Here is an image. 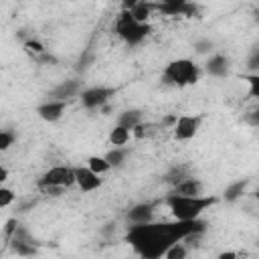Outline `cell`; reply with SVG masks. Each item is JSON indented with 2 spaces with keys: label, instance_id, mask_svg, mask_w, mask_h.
Instances as JSON below:
<instances>
[{
  "label": "cell",
  "instance_id": "obj_9",
  "mask_svg": "<svg viewBox=\"0 0 259 259\" xmlns=\"http://www.w3.org/2000/svg\"><path fill=\"white\" fill-rule=\"evenodd\" d=\"M65 107H67L65 99H51V101L38 105V107H36V113H38L40 119H45V121L51 123V121H57V119L63 117Z\"/></svg>",
  "mask_w": 259,
  "mask_h": 259
},
{
  "label": "cell",
  "instance_id": "obj_26",
  "mask_svg": "<svg viewBox=\"0 0 259 259\" xmlns=\"http://www.w3.org/2000/svg\"><path fill=\"white\" fill-rule=\"evenodd\" d=\"M194 47H196V53H208V51H212V42L206 40V38L204 40H198Z\"/></svg>",
  "mask_w": 259,
  "mask_h": 259
},
{
  "label": "cell",
  "instance_id": "obj_17",
  "mask_svg": "<svg viewBox=\"0 0 259 259\" xmlns=\"http://www.w3.org/2000/svg\"><path fill=\"white\" fill-rule=\"evenodd\" d=\"M130 14H132V18H134L136 22H148V18H150V4H148L146 0H140V2L130 10Z\"/></svg>",
  "mask_w": 259,
  "mask_h": 259
},
{
  "label": "cell",
  "instance_id": "obj_30",
  "mask_svg": "<svg viewBox=\"0 0 259 259\" xmlns=\"http://www.w3.org/2000/svg\"><path fill=\"white\" fill-rule=\"evenodd\" d=\"M219 257H221V259H233V257H237V253H231V251H229V253H221Z\"/></svg>",
  "mask_w": 259,
  "mask_h": 259
},
{
  "label": "cell",
  "instance_id": "obj_14",
  "mask_svg": "<svg viewBox=\"0 0 259 259\" xmlns=\"http://www.w3.org/2000/svg\"><path fill=\"white\" fill-rule=\"evenodd\" d=\"M130 138H132V130H127V127H123V125H115L111 132H109V142H111V146H125L127 142H130Z\"/></svg>",
  "mask_w": 259,
  "mask_h": 259
},
{
  "label": "cell",
  "instance_id": "obj_11",
  "mask_svg": "<svg viewBox=\"0 0 259 259\" xmlns=\"http://www.w3.org/2000/svg\"><path fill=\"white\" fill-rule=\"evenodd\" d=\"M174 194H180V196H202L204 194V184L198 180V178H182L180 182L174 184Z\"/></svg>",
  "mask_w": 259,
  "mask_h": 259
},
{
  "label": "cell",
  "instance_id": "obj_10",
  "mask_svg": "<svg viewBox=\"0 0 259 259\" xmlns=\"http://www.w3.org/2000/svg\"><path fill=\"white\" fill-rule=\"evenodd\" d=\"M160 12L164 14H182V16H194L196 6L190 4L188 0H162Z\"/></svg>",
  "mask_w": 259,
  "mask_h": 259
},
{
  "label": "cell",
  "instance_id": "obj_20",
  "mask_svg": "<svg viewBox=\"0 0 259 259\" xmlns=\"http://www.w3.org/2000/svg\"><path fill=\"white\" fill-rule=\"evenodd\" d=\"M105 158H107V162H109L111 166H119V164L123 162V158H125L123 146H121V148H119V146H113V150H109V152L105 154Z\"/></svg>",
  "mask_w": 259,
  "mask_h": 259
},
{
  "label": "cell",
  "instance_id": "obj_29",
  "mask_svg": "<svg viewBox=\"0 0 259 259\" xmlns=\"http://www.w3.org/2000/svg\"><path fill=\"white\" fill-rule=\"evenodd\" d=\"M8 176H10V174H8V170H6L4 166H0V184H4V182L8 180Z\"/></svg>",
  "mask_w": 259,
  "mask_h": 259
},
{
  "label": "cell",
  "instance_id": "obj_18",
  "mask_svg": "<svg viewBox=\"0 0 259 259\" xmlns=\"http://www.w3.org/2000/svg\"><path fill=\"white\" fill-rule=\"evenodd\" d=\"M186 255H188V249H186L184 243H180V241L172 243V245L164 251V257H166V259H184Z\"/></svg>",
  "mask_w": 259,
  "mask_h": 259
},
{
  "label": "cell",
  "instance_id": "obj_4",
  "mask_svg": "<svg viewBox=\"0 0 259 259\" xmlns=\"http://www.w3.org/2000/svg\"><path fill=\"white\" fill-rule=\"evenodd\" d=\"M115 32L127 42V45H140L150 34L148 22H136L130 14V10H123L119 18L115 20Z\"/></svg>",
  "mask_w": 259,
  "mask_h": 259
},
{
  "label": "cell",
  "instance_id": "obj_13",
  "mask_svg": "<svg viewBox=\"0 0 259 259\" xmlns=\"http://www.w3.org/2000/svg\"><path fill=\"white\" fill-rule=\"evenodd\" d=\"M206 73L212 77H225L229 73V59L225 55H212L206 61Z\"/></svg>",
  "mask_w": 259,
  "mask_h": 259
},
{
  "label": "cell",
  "instance_id": "obj_19",
  "mask_svg": "<svg viewBox=\"0 0 259 259\" xmlns=\"http://www.w3.org/2000/svg\"><path fill=\"white\" fill-rule=\"evenodd\" d=\"M77 89H79L77 81H65L63 85H59V87L55 89V99H65V97H71L73 93H77Z\"/></svg>",
  "mask_w": 259,
  "mask_h": 259
},
{
  "label": "cell",
  "instance_id": "obj_21",
  "mask_svg": "<svg viewBox=\"0 0 259 259\" xmlns=\"http://www.w3.org/2000/svg\"><path fill=\"white\" fill-rule=\"evenodd\" d=\"M245 180H239V182H235V184H231L227 190H225V198L227 200H237L241 194H243V190H245Z\"/></svg>",
  "mask_w": 259,
  "mask_h": 259
},
{
  "label": "cell",
  "instance_id": "obj_16",
  "mask_svg": "<svg viewBox=\"0 0 259 259\" xmlns=\"http://www.w3.org/2000/svg\"><path fill=\"white\" fill-rule=\"evenodd\" d=\"M117 123L123 125V127H127V130H134L138 123H142V111L140 109H127V111H123L119 115Z\"/></svg>",
  "mask_w": 259,
  "mask_h": 259
},
{
  "label": "cell",
  "instance_id": "obj_6",
  "mask_svg": "<svg viewBox=\"0 0 259 259\" xmlns=\"http://www.w3.org/2000/svg\"><path fill=\"white\" fill-rule=\"evenodd\" d=\"M40 184L57 186V188H69V186L75 184V168H69V166H53L51 170L45 172Z\"/></svg>",
  "mask_w": 259,
  "mask_h": 259
},
{
  "label": "cell",
  "instance_id": "obj_25",
  "mask_svg": "<svg viewBox=\"0 0 259 259\" xmlns=\"http://www.w3.org/2000/svg\"><path fill=\"white\" fill-rule=\"evenodd\" d=\"M24 49H26L28 53H32V55H42V53H45V47H42L40 40H26Z\"/></svg>",
  "mask_w": 259,
  "mask_h": 259
},
{
  "label": "cell",
  "instance_id": "obj_8",
  "mask_svg": "<svg viewBox=\"0 0 259 259\" xmlns=\"http://www.w3.org/2000/svg\"><path fill=\"white\" fill-rule=\"evenodd\" d=\"M75 184L83 190V192H93V190H97L101 184H103V180H101V176L99 174H95V172H91L87 166H79V168H75Z\"/></svg>",
  "mask_w": 259,
  "mask_h": 259
},
{
  "label": "cell",
  "instance_id": "obj_1",
  "mask_svg": "<svg viewBox=\"0 0 259 259\" xmlns=\"http://www.w3.org/2000/svg\"><path fill=\"white\" fill-rule=\"evenodd\" d=\"M204 225L194 219V221H176V223H164V225H154L144 223V225H134L127 241L138 249L140 255L144 257H160L164 251L182 239H190L192 235L200 233Z\"/></svg>",
  "mask_w": 259,
  "mask_h": 259
},
{
  "label": "cell",
  "instance_id": "obj_24",
  "mask_svg": "<svg viewBox=\"0 0 259 259\" xmlns=\"http://www.w3.org/2000/svg\"><path fill=\"white\" fill-rule=\"evenodd\" d=\"M12 144H14V134L6 132V130H0V152H6Z\"/></svg>",
  "mask_w": 259,
  "mask_h": 259
},
{
  "label": "cell",
  "instance_id": "obj_15",
  "mask_svg": "<svg viewBox=\"0 0 259 259\" xmlns=\"http://www.w3.org/2000/svg\"><path fill=\"white\" fill-rule=\"evenodd\" d=\"M87 168H89L91 172H95V174L103 176L105 172H109V170H111V164L107 162V158H105V156H89V158H87Z\"/></svg>",
  "mask_w": 259,
  "mask_h": 259
},
{
  "label": "cell",
  "instance_id": "obj_28",
  "mask_svg": "<svg viewBox=\"0 0 259 259\" xmlns=\"http://www.w3.org/2000/svg\"><path fill=\"white\" fill-rule=\"evenodd\" d=\"M138 2H140V0H121V8H123V10H132Z\"/></svg>",
  "mask_w": 259,
  "mask_h": 259
},
{
  "label": "cell",
  "instance_id": "obj_3",
  "mask_svg": "<svg viewBox=\"0 0 259 259\" xmlns=\"http://www.w3.org/2000/svg\"><path fill=\"white\" fill-rule=\"evenodd\" d=\"M198 65L192 59H176L164 67V81L170 85H194L198 81Z\"/></svg>",
  "mask_w": 259,
  "mask_h": 259
},
{
  "label": "cell",
  "instance_id": "obj_5",
  "mask_svg": "<svg viewBox=\"0 0 259 259\" xmlns=\"http://www.w3.org/2000/svg\"><path fill=\"white\" fill-rule=\"evenodd\" d=\"M200 123H202V117L200 115H180L174 119V138L178 142H188L192 140L198 130H200Z\"/></svg>",
  "mask_w": 259,
  "mask_h": 259
},
{
  "label": "cell",
  "instance_id": "obj_22",
  "mask_svg": "<svg viewBox=\"0 0 259 259\" xmlns=\"http://www.w3.org/2000/svg\"><path fill=\"white\" fill-rule=\"evenodd\" d=\"M14 198H16L14 190H12V188H8V186H4V184H0V208L10 206V204L14 202Z\"/></svg>",
  "mask_w": 259,
  "mask_h": 259
},
{
  "label": "cell",
  "instance_id": "obj_7",
  "mask_svg": "<svg viewBox=\"0 0 259 259\" xmlns=\"http://www.w3.org/2000/svg\"><path fill=\"white\" fill-rule=\"evenodd\" d=\"M113 89L111 87H89V89H85L83 93H81V103H83V107H87V109H97V107H103L107 101H109V97H113Z\"/></svg>",
  "mask_w": 259,
  "mask_h": 259
},
{
  "label": "cell",
  "instance_id": "obj_12",
  "mask_svg": "<svg viewBox=\"0 0 259 259\" xmlns=\"http://www.w3.org/2000/svg\"><path fill=\"white\" fill-rule=\"evenodd\" d=\"M127 219L134 223V225H144V223H150L154 219V204H148V202H142V204H136L130 212H127Z\"/></svg>",
  "mask_w": 259,
  "mask_h": 259
},
{
  "label": "cell",
  "instance_id": "obj_27",
  "mask_svg": "<svg viewBox=\"0 0 259 259\" xmlns=\"http://www.w3.org/2000/svg\"><path fill=\"white\" fill-rule=\"evenodd\" d=\"M16 229H18V223H16V219H10V221H6V227H4V233H6V237H12V235L16 233Z\"/></svg>",
  "mask_w": 259,
  "mask_h": 259
},
{
  "label": "cell",
  "instance_id": "obj_23",
  "mask_svg": "<svg viewBox=\"0 0 259 259\" xmlns=\"http://www.w3.org/2000/svg\"><path fill=\"white\" fill-rule=\"evenodd\" d=\"M12 247H14V251H16L18 255H34V253H36V249H34L30 243H24V241H20V239H16V237H14Z\"/></svg>",
  "mask_w": 259,
  "mask_h": 259
},
{
  "label": "cell",
  "instance_id": "obj_2",
  "mask_svg": "<svg viewBox=\"0 0 259 259\" xmlns=\"http://www.w3.org/2000/svg\"><path fill=\"white\" fill-rule=\"evenodd\" d=\"M212 202H214V198L204 196V194L202 196H180V194L168 196V206H170V212L176 221H194Z\"/></svg>",
  "mask_w": 259,
  "mask_h": 259
}]
</instances>
